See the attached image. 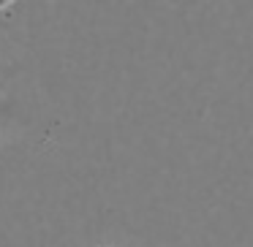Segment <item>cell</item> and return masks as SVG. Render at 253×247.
<instances>
[{"instance_id":"cell-2","label":"cell","mask_w":253,"mask_h":247,"mask_svg":"<svg viewBox=\"0 0 253 247\" xmlns=\"http://www.w3.org/2000/svg\"><path fill=\"white\" fill-rule=\"evenodd\" d=\"M6 8H8V3L6 0H0V11H6Z\"/></svg>"},{"instance_id":"cell-1","label":"cell","mask_w":253,"mask_h":247,"mask_svg":"<svg viewBox=\"0 0 253 247\" xmlns=\"http://www.w3.org/2000/svg\"><path fill=\"white\" fill-rule=\"evenodd\" d=\"M3 95H6V84H3V73H0V104H3Z\"/></svg>"}]
</instances>
